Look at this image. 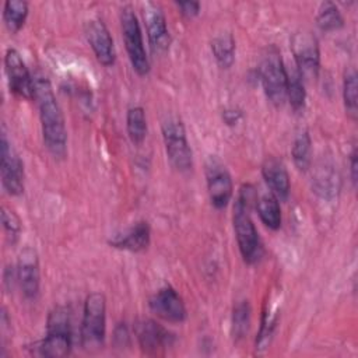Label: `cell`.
Here are the masks:
<instances>
[{"instance_id": "3", "label": "cell", "mask_w": 358, "mask_h": 358, "mask_svg": "<svg viewBox=\"0 0 358 358\" xmlns=\"http://www.w3.org/2000/svg\"><path fill=\"white\" fill-rule=\"evenodd\" d=\"M81 345L87 351L103 347L106 336V298L101 292H92L85 298L81 322Z\"/></svg>"}, {"instance_id": "10", "label": "cell", "mask_w": 358, "mask_h": 358, "mask_svg": "<svg viewBox=\"0 0 358 358\" xmlns=\"http://www.w3.org/2000/svg\"><path fill=\"white\" fill-rule=\"evenodd\" d=\"M138 345L147 355H159L175 343V334L154 319H138L134 323Z\"/></svg>"}, {"instance_id": "27", "label": "cell", "mask_w": 358, "mask_h": 358, "mask_svg": "<svg viewBox=\"0 0 358 358\" xmlns=\"http://www.w3.org/2000/svg\"><path fill=\"white\" fill-rule=\"evenodd\" d=\"M287 99L291 105V108L295 112H301L305 108L306 101V91H305V83L294 69L292 71H288V84H287Z\"/></svg>"}, {"instance_id": "24", "label": "cell", "mask_w": 358, "mask_h": 358, "mask_svg": "<svg viewBox=\"0 0 358 358\" xmlns=\"http://www.w3.org/2000/svg\"><path fill=\"white\" fill-rule=\"evenodd\" d=\"M316 24L324 32L337 31L344 27V18L333 1L320 3L316 13Z\"/></svg>"}, {"instance_id": "9", "label": "cell", "mask_w": 358, "mask_h": 358, "mask_svg": "<svg viewBox=\"0 0 358 358\" xmlns=\"http://www.w3.org/2000/svg\"><path fill=\"white\" fill-rule=\"evenodd\" d=\"M0 172L4 190L10 196H20L24 192V164L7 137L1 130L0 140Z\"/></svg>"}, {"instance_id": "6", "label": "cell", "mask_w": 358, "mask_h": 358, "mask_svg": "<svg viewBox=\"0 0 358 358\" xmlns=\"http://www.w3.org/2000/svg\"><path fill=\"white\" fill-rule=\"evenodd\" d=\"M162 138L172 166L179 172H189L193 166V154L183 122L178 116H169L162 122Z\"/></svg>"}, {"instance_id": "1", "label": "cell", "mask_w": 358, "mask_h": 358, "mask_svg": "<svg viewBox=\"0 0 358 358\" xmlns=\"http://www.w3.org/2000/svg\"><path fill=\"white\" fill-rule=\"evenodd\" d=\"M35 78V102L39 109L43 143L55 158H64L67 152V130L63 110L55 96L49 78L38 73Z\"/></svg>"}, {"instance_id": "12", "label": "cell", "mask_w": 358, "mask_h": 358, "mask_svg": "<svg viewBox=\"0 0 358 358\" xmlns=\"http://www.w3.org/2000/svg\"><path fill=\"white\" fill-rule=\"evenodd\" d=\"M206 178L211 206L217 210L225 208L234 193V185L229 172L217 158L211 157L207 162Z\"/></svg>"}, {"instance_id": "14", "label": "cell", "mask_w": 358, "mask_h": 358, "mask_svg": "<svg viewBox=\"0 0 358 358\" xmlns=\"http://www.w3.org/2000/svg\"><path fill=\"white\" fill-rule=\"evenodd\" d=\"M143 17L147 28L148 43L152 53H165L171 45V35L162 8L155 3H145L143 6Z\"/></svg>"}, {"instance_id": "29", "label": "cell", "mask_w": 358, "mask_h": 358, "mask_svg": "<svg viewBox=\"0 0 358 358\" xmlns=\"http://www.w3.org/2000/svg\"><path fill=\"white\" fill-rule=\"evenodd\" d=\"M1 225L6 232L7 239L11 243H15L18 241V236L21 234V220L20 217L8 210L7 207H1Z\"/></svg>"}, {"instance_id": "31", "label": "cell", "mask_w": 358, "mask_h": 358, "mask_svg": "<svg viewBox=\"0 0 358 358\" xmlns=\"http://www.w3.org/2000/svg\"><path fill=\"white\" fill-rule=\"evenodd\" d=\"M115 343L119 345V347H123L129 343V331H127V327L124 326V323H120L116 330H115V337H113Z\"/></svg>"}, {"instance_id": "26", "label": "cell", "mask_w": 358, "mask_h": 358, "mask_svg": "<svg viewBox=\"0 0 358 358\" xmlns=\"http://www.w3.org/2000/svg\"><path fill=\"white\" fill-rule=\"evenodd\" d=\"M357 71L355 69L350 67L344 73V80H343V99H344V106L347 110V115L355 120L358 115V103H357Z\"/></svg>"}, {"instance_id": "16", "label": "cell", "mask_w": 358, "mask_h": 358, "mask_svg": "<svg viewBox=\"0 0 358 358\" xmlns=\"http://www.w3.org/2000/svg\"><path fill=\"white\" fill-rule=\"evenodd\" d=\"M148 306L154 315L169 323H182L187 316L183 299L172 287H164L155 292Z\"/></svg>"}, {"instance_id": "30", "label": "cell", "mask_w": 358, "mask_h": 358, "mask_svg": "<svg viewBox=\"0 0 358 358\" xmlns=\"http://www.w3.org/2000/svg\"><path fill=\"white\" fill-rule=\"evenodd\" d=\"M178 8L180 10V14L192 18L196 17L200 13V3L199 1H176Z\"/></svg>"}, {"instance_id": "20", "label": "cell", "mask_w": 358, "mask_h": 358, "mask_svg": "<svg viewBox=\"0 0 358 358\" xmlns=\"http://www.w3.org/2000/svg\"><path fill=\"white\" fill-rule=\"evenodd\" d=\"M29 13V6L25 0H7L3 6V21L11 34L18 32Z\"/></svg>"}, {"instance_id": "33", "label": "cell", "mask_w": 358, "mask_h": 358, "mask_svg": "<svg viewBox=\"0 0 358 358\" xmlns=\"http://www.w3.org/2000/svg\"><path fill=\"white\" fill-rule=\"evenodd\" d=\"M241 117V112L238 110H225L224 112V120L228 123V124H234L238 122V119Z\"/></svg>"}, {"instance_id": "13", "label": "cell", "mask_w": 358, "mask_h": 358, "mask_svg": "<svg viewBox=\"0 0 358 358\" xmlns=\"http://www.w3.org/2000/svg\"><path fill=\"white\" fill-rule=\"evenodd\" d=\"M15 278L25 299L35 301L41 289V268L38 253L32 248H25L18 255Z\"/></svg>"}, {"instance_id": "2", "label": "cell", "mask_w": 358, "mask_h": 358, "mask_svg": "<svg viewBox=\"0 0 358 358\" xmlns=\"http://www.w3.org/2000/svg\"><path fill=\"white\" fill-rule=\"evenodd\" d=\"M73 343L70 309L63 305L55 306L46 320V336L38 343V351L42 357L62 358L70 354Z\"/></svg>"}, {"instance_id": "28", "label": "cell", "mask_w": 358, "mask_h": 358, "mask_svg": "<svg viewBox=\"0 0 358 358\" xmlns=\"http://www.w3.org/2000/svg\"><path fill=\"white\" fill-rule=\"evenodd\" d=\"M250 326V306L248 301L239 302L234 308V315H232V334L236 340L243 338Z\"/></svg>"}, {"instance_id": "17", "label": "cell", "mask_w": 358, "mask_h": 358, "mask_svg": "<svg viewBox=\"0 0 358 358\" xmlns=\"http://www.w3.org/2000/svg\"><path fill=\"white\" fill-rule=\"evenodd\" d=\"M262 175L278 201H285L289 194L291 182L284 162L275 157H267L262 164Z\"/></svg>"}, {"instance_id": "8", "label": "cell", "mask_w": 358, "mask_h": 358, "mask_svg": "<svg viewBox=\"0 0 358 358\" xmlns=\"http://www.w3.org/2000/svg\"><path fill=\"white\" fill-rule=\"evenodd\" d=\"M120 24H122L124 48L133 70L141 77L147 76L150 73V60L144 48L140 22L131 6H124L122 8Z\"/></svg>"}, {"instance_id": "11", "label": "cell", "mask_w": 358, "mask_h": 358, "mask_svg": "<svg viewBox=\"0 0 358 358\" xmlns=\"http://www.w3.org/2000/svg\"><path fill=\"white\" fill-rule=\"evenodd\" d=\"M4 67L8 87L13 94L24 99L35 98V78L31 76L24 59L17 49H7L4 55Z\"/></svg>"}, {"instance_id": "15", "label": "cell", "mask_w": 358, "mask_h": 358, "mask_svg": "<svg viewBox=\"0 0 358 358\" xmlns=\"http://www.w3.org/2000/svg\"><path fill=\"white\" fill-rule=\"evenodd\" d=\"M84 34L96 60L105 67L112 66L116 60V52L113 39L105 22L99 18H91L85 22Z\"/></svg>"}, {"instance_id": "4", "label": "cell", "mask_w": 358, "mask_h": 358, "mask_svg": "<svg viewBox=\"0 0 358 358\" xmlns=\"http://www.w3.org/2000/svg\"><path fill=\"white\" fill-rule=\"evenodd\" d=\"M259 76L267 99L275 106H281L287 101L288 70L284 66L280 52L274 46L267 48L263 53Z\"/></svg>"}, {"instance_id": "23", "label": "cell", "mask_w": 358, "mask_h": 358, "mask_svg": "<svg viewBox=\"0 0 358 358\" xmlns=\"http://www.w3.org/2000/svg\"><path fill=\"white\" fill-rule=\"evenodd\" d=\"M315 192L326 199L334 197L340 189V176L333 169V166H322L317 171V175L313 179Z\"/></svg>"}, {"instance_id": "5", "label": "cell", "mask_w": 358, "mask_h": 358, "mask_svg": "<svg viewBox=\"0 0 358 358\" xmlns=\"http://www.w3.org/2000/svg\"><path fill=\"white\" fill-rule=\"evenodd\" d=\"M289 43L295 60V70L302 81L316 80L320 69L317 38L309 29H299L292 34Z\"/></svg>"}, {"instance_id": "7", "label": "cell", "mask_w": 358, "mask_h": 358, "mask_svg": "<svg viewBox=\"0 0 358 358\" xmlns=\"http://www.w3.org/2000/svg\"><path fill=\"white\" fill-rule=\"evenodd\" d=\"M234 231L239 252L248 264L257 263L263 256V243L250 218V208L235 200L234 204Z\"/></svg>"}, {"instance_id": "21", "label": "cell", "mask_w": 358, "mask_h": 358, "mask_svg": "<svg viewBox=\"0 0 358 358\" xmlns=\"http://www.w3.org/2000/svg\"><path fill=\"white\" fill-rule=\"evenodd\" d=\"M235 39L231 34H220L211 41V52L221 69H229L235 62Z\"/></svg>"}, {"instance_id": "22", "label": "cell", "mask_w": 358, "mask_h": 358, "mask_svg": "<svg viewBox=\"0 0 358 358\" xmlns=\"http://www.w3.org/2000/svg\"><path fill=\"white\" fill-rule=\"evenodd\" d=\"M291 155L298 171L305 172L309 169L312 162V140L308 130H301L295 136L291 147Z\"/></svg>"}, {"instance_id": "25", "label": "cell", "mask_w": 358, "mask_h": 358, "mask_svg": "<svg viewBox=\"0 0 358 358\" xmlns=\"http://www.w3.org/2000/svg\"><path fill=\"white\" fill-rule=\"evenodd\" d=\"M126 129L130 141L136 145L141 144L147 136V119L141 106H133L126 115Z\"/></svg>"}, {"instance_id": "18", "label": "cell", "mask_w": 358, "mask_h": 358, "mask_svg": "<svg viewBox=\"0 0 358 358\" xmlns=\"http://www.w3.org/2000/svg\"><path fill=\"white\" fill-rule=\"evenodd\" d=\"M151 241V229L147 221H138L123 234H116L108 243L112 248L123 249L129 252L145 250Z\"/></svg>"}, {"instance_id": "19", "label": "cell", "mask_w": 358, "mask_h": 358, "mask_svg": "<svg viewBox=\"0 0 358 358\" xmlns=\"http://www.w3.org/2000/svg\"><path fill=\"white\" fill-rule=\"evenodd\" d=\"M256 210L262 222L273 231H277L281 227V208L278 199L271 193H263L256 200Z\"/></svg>"}, {"instance_id": "32", "label": "cell", "mask_w": 358, "mask_h": 358, "mask_svg": "<svg viewBox=\"0 0 358 358\" xmlns=\"http://www.w3.org/2000/svg\"><path fill=\"white\" fill-rule=\"evenodd\" d=\"M357 148L354 147L351 154H350V171H351V180H352V185L355 186L357 185Z\"/></svg>"}]
</instances>
